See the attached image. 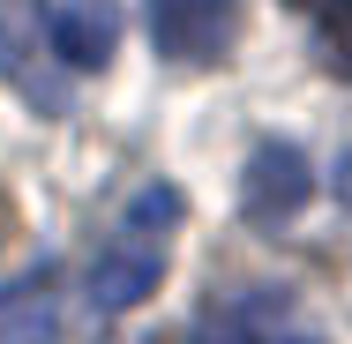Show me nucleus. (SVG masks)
Listing matches in <instances>:
<instances>
[{
  "mask_svg": "<svg viewBox=\"0 0 352 344\" xmlns=\"http://www.w3.org/2000/svg\"><path fill=\"white\" fill-rule=\"evenodd\" d=\"M60 270L38 262L30 277L0 284V344H60Z\"/></svg>",
  "mask_w": 352,
  "mask_h": 344,
  "instance_id": "6",
  "label": "nucleus"
},
{
  "mask_svg": "<svg viewBox=\"0 0 352 344\" xmlns=\"http://www.w3.org/2000/svg\"><path fill=\"white\" fill-rule=\"evenodd\" d=\"M157 277H165V240L120 225V240L90 262V307H98V314H128L135 299L157 292Z\"/></svg>",
  "mask_w": 352,
  "mask_h": 344,
  "instance_id": "4",
  "label": "nucleus"
},
{
  "mask_svg": "<svg viewBox=\"0 0 352 344\" xmlns=\"http://www.w3.org/2000/svg\"><path fill=\"white\" fill-rule=\"evenodd\" d=\"M150 45L180 68H217L248 23V0H142Z\"/></svg>",
  "mask_w": 352,
  "mask_h": 344,
  "instance_id": "1",
  "label": "nucleus"
},
{
  "mask_svg": "<svg viewBox=\"0 0 352 344\" xmlns=\"http://www.w3.org/2000/svg\"><path fill=\"white\" fill-rule=\"evenodd\" d=\"M307 8H315V30H322L330 68L352 82V0H307Z\"/></svg>",
  "mask_w": 352,
  "mask_h": 344,
  "instance_id": "7",
  "label": "nucleus"
},
{
  "mask_svg": "<svg viewBox=\"0 0 352 344\" xmlns=\"http://www.w3.org/2000/svg\"><path fill=\"white\" fill-rule=\"evenodd\" d=\"M45 45H53L60 68H105L113 45H120V0H53Z\"/></svg>",
  "mask_w": 352,
  "mask_h": 344,
  "instance_id": "5",
  "label": "nucleus"
},
{
  "mask_svg": "<svg viewBox=\"0 0 352 344\" xmlns=\"http://www.w3.org/2000/svg\"><path fill=\"white\" fill-rule=\"evenodd\" d=\"M338 203L352 209V150H345V157H338Z\"/></svg>",
  "mask_w": 352,
  "mask_h": 344,
  "instance_id": "9",
  "label": "nucleus"
},
{
  "mask_svg": "<svg viewBox=\"0 0 352 344\" xmlns=\"http://www.w3.org/2000/svg\"><path fill=\"white\" fill-rule=\"evenodd\" d=\"M120 225H128V232H157V240H165V232L180 225V187H165V180H157V187H142Z\"/></svg>",
  "mask_w": 352,
  "mask_h": 344,
  "instance_id": "8",
  "label": "nucleus"
},
{
  "mask_svg": "<svg viewBox=\"0 0 352 344\" xmlns=\"http://www.w3.org/2000/svg\"><path fill=\"white\" fill-rule=\"evenodd\" d=\"M315 195V165H307V150L300 142H255L248 150V165H240V217L255 225V232H278L292 225L300 209Z\"/></svg>",
  "mask_w": 352,
  "mask_h": 344,
  "instance_id": "3",
  "label": "nucleus"
},
{
  "mask_svg": "<svg viewBox=\"0 0 352 344\" xmlns=\"http://www.w3.org/2000/svg\"><path fill=\"white\" fill-rule=\"evenodd\" d=\"M0 75L15 82L23 105L68 113V68L45 53V8L38 0H0Z\"/></svg>",
  "mask_w": 352,
  "mask_h": 344,
  "instance_id": "2",
  "label": "nucleus"
}]
</instances>
